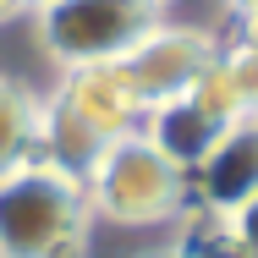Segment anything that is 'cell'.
<instances>
[{
    "label": "cell",
    "mask_w": 258,
    "mask_h": 258,
    "mask_svg": "<svg viewBox=\"0 0 258 258\" xmlns=\"http://www.w3.org/2000/svg\"><path fill=\"white\" fill-rule=\"evenodd\" d=\"M258 192V115L231 121L192 170V214H231Z\"/></svg>",
    "instance_id": "cell-6"
},
{
    "label": "cell",
    "mask_w": 258,
    "mask_h": 258,
    "mask_svg": "<svg viewBox=\"0 0 258 258\" xmlns=\"http://www.w3.org/2000/svg\"><path fill=\"white\" fill-rule=\"evenodd\" d=\"M220 72L236 94V110L242 115H258V44L253 39H231L220 44Z\"/></svg>",
    "instance_id": "cell-9"
},
{
    "label": "cell",
    "mask_w": 258,
    "mask_h": 258,
    "mask_svg": "<svg viewBox=\"0 0 258 258\" xmlns=\"http://www.w3.org/2000/svg\"><path fill=\"white\" fill-rule=\"evenodd\" d=\"M170 6H176V0H165V17H170Z\"/></svg>",
    "instance_id": "cell-14"
},
{
    "label": "cell",
    "mask_w": 258,
    "mask_h": 258,
    "mask_svg": "<svg viewBox=\"0 0 258 258\" xmlns=\"http://www.w3.org/2000/svg\"><path fill=\"white\" fill-rule=\"evenodd\" d=\"M94 209L83 176L50 159H22L0 176V258H83Z\"/></svg>",
    "instance_id": "cell-1"
},
{
    "label": "cell",
    "mask_w": 258,
    "mask_h": 258,
    "mask_svg": "<svg viewBox=\"0 0 258 258\" xmlns=\"http://www.w3.org/2000/svg\"><path fill=\"white\" fill-rule=\"evenodd\" d=\"M39 110H44L39 88L0 77V176L39 154Z\"/></svg>",
    "instance_id": "cell-8"
},
{
    "label": "cell",
    "mask_w": 258,
    "mask_h": 258,
    "mask_svg": "<svg viewBox=\"0 0 258 258\" xmlns=\"http://www.w3.org/2000/svg\"><path fill=\"white\" fill-rule=\"evenodd\" d=\"M214 220H220V236H225L231 258H258V192L247 204H236L231 214H214Z\"/></svg>",
    "instance_id": "cell-10"
},
{
    "label": "cell",
    "mask_w": 258,
    "mask_h": 258,
    "mask_svg": "<svg viewBox=\"0 0 258 258\" xmlns=\"http://www.w3.org/2000/svg\"><path fill=\"white\" fill-rule=\"evenodd\" d=\"M220 44L225 39L209 22H176V17H165L154 33H143L132 50L121 55V72L138 88L143 110H154L165 99H181L209 66L220 60Z\"/></svg>",
    "instance_id": "cell-4"
},
{
    "label": "cell",
    "mask_w": 258,
    "mask_h": 258,
    "mask_svg": "<svg viewBox=\"0 0 258 258\" xmlns=\"http://www.w3.org/2000/svg\"><path fill=\"white\" fill-rule=\"evenodd\" d=\"M83 187H88L94 220L115 231H154V225H176L181 214H192V176L176 159H165L143 132L104 143Z\"/></svg>",
    "instance_id": "cell-2"
},
{
    "label": "cell",
    "mask_w": 258,
    "mask_h": 258,
    "mask_svg": "<svg viewBox=\"0 0 258 258\" xmlns=\"http://www.w3.org/2000/svg\"><path fill=\"white\" fill-rule=\"evenodd\" d=\"M28 17V0H0V28L6 22H22Z\"/></svg>",
    "instance_id": "cell-11"
},
{
    "label": "cell",
    "mask_w": 258,
    "mask_h": 258,
    "mask_svg": "<svg viewBox=\"0 0 258 258\" xmlns=\"http://www.w3.org/2000/svg\"><path fill=\"white\" fill-rule=\"evenodd\" d=\"M138 132H143V138H149L165 159H176V165L192 176V170L204 165V154L220 143V132H225V126H220L209 110H198V104L181 94V99L154 104V110L143 115V126H138Z\"/></svg>",
    "instance_id": "cell-7"
},
{
    "label": "cell",
    "mask_w": 258,
    "mask_h": 258,
    "mask_svg": "<svg viewBox=\"0 0 258 258\" xmlns=\"http://www.w3.org/2000/svg\"><path fill=\"white\" fill-rule=\"evenodd\" d=\"M143 258H198V253H187V247H159V253H143Z\"/></svg>",
    "instance_id": "cell-12"
},
{
    "label": "cell",
    "mask_w": 258,
    "mask_h": 258,
    "mask_svg": "<svg viewBox=\"0 0 258 258\" xmlns=\"http://www.w3.org/2000/svg\"><path fill=\"white\" fill-rule=\"evenodd\" d=\"M39 55L55 72L121 60L143 33L165 22V0H44L28 11Z\"/></svg>",
    "instance_id": "cell-3"
},
{
    "label": "cell",
    "mask_w": 258,
    "mask_h": 258,
    "mask_svg": "<svg viewBox=\"0 0 258 258\" xmlns=\"http://www.w3.org/2000/svg\"><path fill=\"white\" fill-rule=\"evenodd\" d=\"M55 99L66 104V110L94 132V138H104V143L138 132L143 115H149L143 99H138V88L126 83L121 60H99V66H72V72H60Z\"/></svg>",
    "instance_id": "cell-5"
},
{
    "label": "cell",
    "mask_w": 258,
    "mask_h": 258,
    "mask_svg": "<svg viewBox=\"0 0 258 258\" xmlns=\"http://www.w3.org/2000/svg\"><path fill=\"white\" fill-rule=\"evenodd\" d=\"M236 39H253V44H258V22H242V33H236Z\"/></svg>",
    "instance_id": "cell-13"
},
{
    "label": "cell",
    "mask_w": 258,
    "mask_h": 258,
    "mask_svg": "<svg viewBox=\"0 0 258 258\" xmlns=\"http://www.w3.org/2000/svg\"><path fill=\"white\" fill-rule=\"evenodd\" d=\"M33 6H44V0H28V11H33Z\"/></svg>",
    "instance_id": "cell-15"
}]
</instances>
